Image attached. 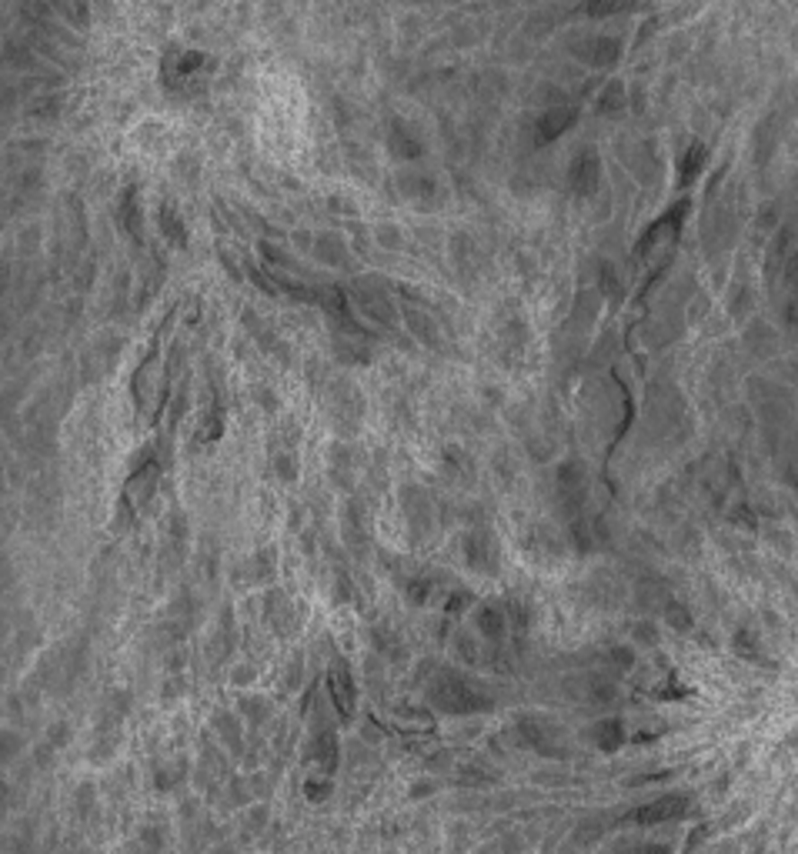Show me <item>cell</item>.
<instances>
[{"mask_svg":"<svg viewBox=\"0 0 798 854\" xmlns=\"http://www.w3.org/2000/svg\"><path fill=\"white\" fill-rule=\"evenodd\" d=\"M435 701L441 704L445 711L468 714V711H478V708H484V694L474 688L471 681H465V678H445L435 688Z\"/></svg>","mask_w":798,"mask_h":854,"instance_id":"cell-1","label":"cell"},{"mask_svg":"<svg viewBox=\"0 0 798 854\" xmlns=\"http://www.w3.org/2000/svg\"><path fill=\"white\" fill-rule=\"evenodd\" d=\"M622 854H671L665 844H628Z\"/></svg>","mask_w":798,"mask_h":854,"instance_id":"cell-13","label":"cell"},{"mask_svg":"<svg viewBox=\"0 0 798 854\" xmlns=\"http://www.w3.org/2000/svg\"><path fill=\"white\" fill-rule=\"evenodd\" d=\"M331 694H334V701H338V708L344 714H351V708H354V684H351V678L344 674V671H331Z\"/></svg>","mask_w":798,"mask_h":854,"instance_id":"cell-10","label":"cell"},{"mask_svg":"<svg viewBox=\"0 0 798 854\" xmlns=\"http://www.w3.org/2000/svg\"><path fill=\"white\" fill-rule=\"evenodd\" d=\"M625 104V87L622 84H608L605 87V97H601V110H615V107Z\"/></svg>","mask_w":798,"mask_h":854,"instance_id":"cell-12","label":"cell"},{"mask_svg":"<svg viewBox=\"0 0 798 854\" xmlns=\"http://www.w3.org/2000/svg\"><path fill=\"white\" fill-rule=\"evenodd\" d=\"M525 735H528V741L535 744L538 751H545V754H562L564 741L558 735H552L548 727H545V721H525Z\"/></svg>","mask_w":798,"mask_h":854,"instance_id":"cell-6","label":"cell"},{"mask_svg":"<svg viewBox=\"0 0 798 854\" xmlns=\"http://www.w3.org/2000/svg\"><path fill=\"white\" fill-rule=\"evenodd\" d=\"M478 631H482L488 641H501L508 631V614H501L498 608H482L478 611Z\"/></svg>","mask_w":798,"mask_h":854,"instance_id":"cell-7","label":"cell"},{"mask_svg":"<svg viewBox=\"0 0 798 854\" xmlns=\"http://www.w3.org/2000/svg\"><path fill=\"white\" fill-rule=\"evenodd\" d=\"M575 120H578L575 107H554V110H548V114H541V120L535 124V128H538L541 141H554V137H562L564 130H572Z\"/></svg>","mask_w":798,"mask_h":854,"instance_id":"cell-5","label":"cell"},{"mask_svg":"<svg viewBox=\"0 0 798 854\" xmlns=\"http://www.w3.org/2000/svg\"><path fill=\"white\" fill-rule=\"evenodd\" d=\"M638 7V0H588L581 13L585 17H618V13H632Z\"/></svg>","mask_w":798,"mask_h":854,"instance_id":"cell-8","label":"cell"},{"mask_svg":"<svg viewBox=\"0 0 798 854\" xmlns=\"http://www.w3.org/2000/svg\"><path fill=\"white\" fill-rule=\"evenodd\" d=\"M572 50L591 67H611L622 57V44L615 37H588V44H572Z\"/></svg>","mask_w":798,"mask_h":854,"instance_id":"cell-4","label":"cell"},{"mask_svg":"<svg viewBox=\"0 0 798 854\" xmlns=\"http://www.w3.org/2000/svg\"><path fill=\"white\" fill-rule=\"evenodd\" d=\"M598 174H601L598 154H595V151L578 154L575 164H572V171H568L572 190H575L578 198H588V194H595V188H598Z\"/></svg>","mask_w":798,"mask_h":854,"instance_id":"cell-3","label":"cell"},{"mask_svg":"<svg viewBox=\"0 0 798 854\" xmlns=\"http://www.w3.org/2000/svg\"><path fill=\"white\" fill-rule=\"evenodd\" d=\"M591 741H595L601 751H618L625 741L622 721H601V725H595L591 727Z\"/></svg>","mask_w":798,"mask_h":854,"instance_id":"cell-9","label":"cell"},{"mask_svg":"<svg viewBox=\"0 0 798 854\" xmlns=\"http://www.w3.org/2000/svg\"><path fill=\"white\" fill-rule=\"evenodd\" d=\"M688 811V797L685 795H661L655 801H648L645 807L634 811V821L638 824H665V821H678L681 814Z\"/></svg>","mask_w":798,"mask_h":854,"instance_id":"cell-2","label":"cell"},{"mask_svg":"<svg viewBox=\"0 0 798 854\" xmlns=\"http://www.w3.org/2000/svg\"><path fill=\"white\" fill-rule=\"evenodd\" d=\"M702 161H705V147H702V144H695V151L688 154V161H685V167H681V174H685L681 180H685V184H688V180H692V177L698 174Z\"/></svg>","mask_w":798,"mask_h":854,"instance_id":"cell-11","label":"cell"}]
</instances>
